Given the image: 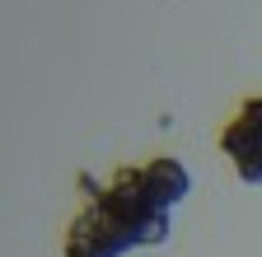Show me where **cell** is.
Wrapping results in <instances>:
<instances>
[{
    "instance_id": "1",
    "label": "cell",
    "mask_w": 262,
    "mask_h": 257,
    "mask_svg": "<svg viewBox=\"0 0 262 257\" xmlns=\"http://www.w3.org/2000/svg\"><path fill=\"white\" fill-rule=\"evenodd\" d=\"M84 211L71 220L66 257H122L131 248H155L169 239V215L192 192V178L178 159H150V164L122 169L113 182L80 178Z\"/></svg>"
},
{
    "instance_id": "2",
    "label": "cell",
    "mask_w": 262,
    "mask_h": 257,
    "mask_svg": "<svg viewBox=\"0 0 262 257\" xmlns=\"http://www.w3.org/2000/svg\"><path fill=\"white\" fill-rule=\"evenodd\" d=\"M220 150L244 182H262V99H248L239 117L220 131Z\"/></svg>"
}]
</instances>
